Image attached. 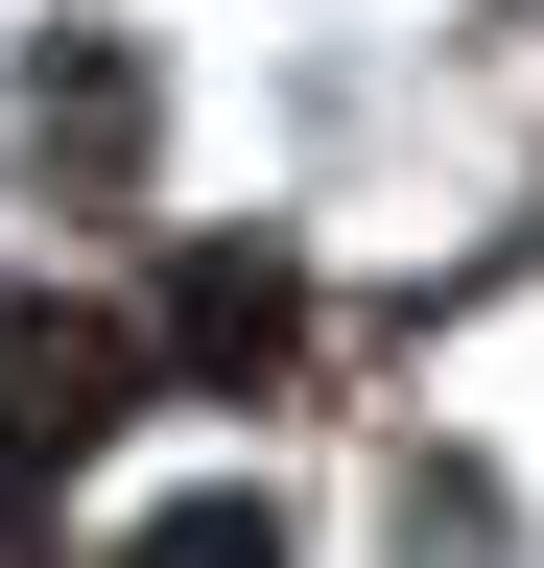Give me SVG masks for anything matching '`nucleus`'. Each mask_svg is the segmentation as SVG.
<instances>
[{
  "instance_id": "1",
  "label": "nucleus",
  "mask_w": 544,
  "mask_h": 568,
  "mask_svg": "<svg viewBox=\"0 0 544 568\" xmlns=\"http://www.w3.org/2000/svg\"><path fill=\"white\" fill-rule=\"evenodd\" d=\"M166 403V355L119 332V308H0V474H72V450H119V426Z\"/></svg>"
},
{
  "instance_id": "2",
  "label": "nucleus",
  "mask_w": 544,
  "mask_h": 568,
  "mask_svg": "<svg viewBox=\"0 0 544 568\" xmlns=\"http://www.w3.org/2000/svg\"><path fill=\"white\" fill-rule=\"evenodd\" d=\"M143 355L260 403V379L308 355V261H285V237H189V261H166V308H143Z\"/></svg>"
},
{
  "instance_id": "3",
  "label": "nucleus",
  "mask_w": 544,
  "mask_h": 568,
  "mask_svg": "<svg viewBox=\"0 0 544 568\" xmlns=\"http://www.w3.org/2000/svg\"><path fill=\"white\" fill-rule=\"evenodd\" d=\"M143 142H166V95H143V48H95V24H72V48L24 71V166L72 190V213H119V190H143Z\"/></svg>"
},
{
  "instance_id": "4",
  "label": "nucleus",
  "mask_w": 544,
  "mask_h": 568,
  "mask_svg": "<svg viewBox=\"0 0 544 568\" xmlns=\"http://www.w3.org/2000/svg\"><path fill=\"white\" fill-rule=\"evenodd\" d=\"M119 568H285V521H260V497H166Z\"/></svg>"
},
{
  "instance_id": "5",
  "label": "nucleus",
  "mask_w": 544,
  "mask_h": 568,
  "mask_svg": "<svg viewBox=\"0 0 544 568\" xmlns=\"http://www.w3.org/2000/svg\"><path fill=\"white\" fill-rule=\"evenodd\" d=\"M0 568H72V545H48V474H0Z\"/></svg>"
}]
</instances>
